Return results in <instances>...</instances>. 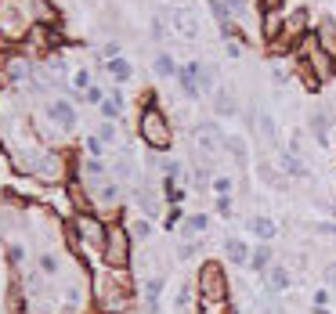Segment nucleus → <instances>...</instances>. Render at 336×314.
I'll use <instances>...</instances> for the list:
<instances>
[{"label": "nucleus", "instance_id": "obj_1", "mask_svg": "<svg viewBox=\"0 0 336 314\" xmlns=\"http://www.w3.org/2000/svg\"><path fill=\"white\" fill-rule=\"evenodd\" d=\"M141 137L148 148H170L174 134H170V123H166V116L159 112L156 98H148V105L141 108Z\"/></svg>", "mask_w": 336, "mask_h": 314}, {"label": "nucleus", "instance_id": "obj_2", "mask_svg": "<svg viewBox=\"0 0 336 314\" xmlns=\"http://www.w3.org/2000/svg\"><path fill=\"white\" fill-rule=\"evenodd\" d=\"M199 296H202V307H224L228 300V278H224V271L221 264H202L199 271Z\"/></svg>", "mask_w": 336, "mask_h": 314}, {"label": "nucleus", "instance_id": "obj_3", "mask_svg": "<svg viewBox=\"0 0 336 314\" xmlns=\"http://www.w3.org/2000/svg\"><path fill=\"white\" fill-rule=\"evenodd\" d=\"M101 256L112 271H123L131 260V239H127V227L123 224H109L105 231V246H101Z\"/></svg>", "mask_w": 336, "mask_h": 314}, {"label": "nucleus", "instance_id": "obj_4", "mask_svg": "<svg viewBox=\"0 0 336 314\" xmlns=\"http://www.w3.org/2000/svg\"><path fill=\"white\" fill-rule=\"evenodd\" d=\"M94 296L105 310H123L131 300L127 293V282H123V274H101V278L94 282Z\"/></svg>", "mask_w": 336, "mask_h": 314}, {"label": "nucleus", "instance_id": "obj_5", "mask_svg": "<svg viewBox=\"0 0 336 314\" xmlns=\"http://www.w3.org/2000/svg\"><path fill=\"white\" fill-rule=\"evenodd\" d=\"M304 65H307L311 72H318V80L336 76V58H332L322 44H315V40H304Z\"/></svg>", "mask_w": 336, "mask_h": 314}, {"label": "nucleus", "instance_id": "obj_6", "mask_svg": "<svg viewBox=\"0 0 336 314\" xmlns=\"http://www.w3.org/2000/svg\"><path fill=\"white\" fill-rule=\"evenodd\" d=\"M22 29H25V18L18 11V4L15 0H4V4H0V33L4 36H22Z\"/></svg>", "mask_w": 336, "mask_h": 314}, {"label": "nucleus", "instance_id": "obj_7", "mask_svg": "<svg viewBox=\"0 0 336 314\" xmlns=\"http://www.w3.org/2000/svg\"><path fill=\"white\" fill-rule=\"evenodd\" d=\"M170 22H174V29L185 36V40H199V22H195V15H192V11H174V15H170Z\"/></svg>", "mask_w": 336, "mask_h": 314}, {"label": "nucleus", "instance_id": "obj_8", "mask_svg": "<svg viewBox=\"0 0 336 314\" xmlns=\"http://www.w3.org/2000/svg\"><path fill=\"white\" fill-rule=\"evenodd\" d=\"M177 76H181V87L188 91V98H199L202 91H199V62H188L185 69H177Z\"/></svg>", "mask_w": 336, "mask_h": 314}, {"label": "nucleus", "instance_id": "obj_9", "mask_svg": "<svg viewBox=\"0 0 336 314\" xmlns=\"http://www.w3.org/2000/svg\"><path fill=\"white\" fill-rule=\"evenodd\" d=\"M51 116H55V120H58L65 130H72V127H76V112H72V105H69V101H51Z\"/></svg>", "mask_w": 336, "mask_h": 314}, {"label": "nucleus", "instance_id": "obj_10", "mask_svg": "<svg viewBox=\"0 0 336 314\" xmlns=\"http://www.w3.org/2000/svg\"><path fill=\"white\" fill-rule=\"evenodd\" d=\"M318 44H322V47H325V51L336 58V25H332V22H325V25H322V33H318Z\"/></svg>", "mask_w": 336, "mask_h": 314}, {"label": "nucleus", "instance_id": "obj_11", "mask_svg": "<svg viewBox=\"0 0 336 314\" xmlns=\"http://www.w3.org/2000/svg\"><path fill=\"white\" fill-rule=\"evenodd\" d=\"M224 249H228V256H231L235 264H246V260H249V249H246V242H239V239H228Z\"/></svg>", "mask_w": 336, "mask_h": 314}, {"label": "nucleus", "instance_id": "obj_12", "mask_svg": "<svg viewBox=\"0 0 336 314\" xmlns=\"http://www.w3.org/2000/svg\"><path fill=\"white\" fill-rule=\"evenodd\" d=\"M109 72H112V80H131V65L123 62V58H109Z\"/></svg>", "mask_w": 336, "mask_h": 314}, {"label": "nucleus", "instance_id": "obj_13", "mask_svg": "<svg viewBox=\"0 0 336 314\" xmlns=\"http://www.w3.org/2000/svg\"><path fill=\"white\" fill-rule=\"evenodd\" d=\"M25 72H29V65H25L22 58H11V62H8V80L18 83V80H25Z\"/></svg>", "mask_w": 336, "mask_h": 314}, {"label": "nucleus", "instance_id": "obj_14", "mask_svg": "<svg viewBox=\"0 0 336 314\" xmlns=\"http://www.w3.org/2000/svg\"><path fill=\"white\" fill-rule=\"evenodd\" d=\"M268 286H271L275 293H282V289H289V271H282V267H275V271H271V278H268Z\"/></svg>", "mask_w": 336, "mask_h": 314}, {"label": "nucleus", "instance_id": "obj_15", "mask_svg": "<svg viewBox=\"0 0 336 314\" xmlns=\"http://www.w3.org/2000/svg\"><path fill=\"white\" fill-rule=\"evenodd\" d=\"M101 112H105V120H119V112H123V98L116 94V98L101 101Z\"/></svg>", "mask_w": 336, "mask_h": 314}, {"label": "nucleus", "instance_id": "obj_16", "mask_svg": "<svg viewBox=\"0 0 336 314\" xmlns=\"http://www.w3.org/2000/svg\"><path fill=\"white\" fill-rule=\"evenodd\" d=\"M159 293H163V278H152V282H148V310H152V314L159 310Z\"/></svg>", "mask_w": 336, "mask_h": 314}, {"label": "nucleus", "instance_id": "obj_17", "mask_svg": "<svg viewBox=\"0 0 336 314\" xmlns=\"http://www.w3.org/2000/svg\"><path fill=\"white\" fill-rule=\"evenodd\" d=\"M249 227H253V231L261 235V239H271V235H275V224H271V220H264V217H257Z\"/></svg>", "mask_w": 336, "mask_h": 314}, {"label": "nucleus", "instance_id": "obj_18", "mask_svg": "<svg viewBox=\"0 0 336 314\" xmlns=\"http://www.w3.org/2000/svg\"><path fill=\"white\" fill-rule=\"evenodd\" d=\"M311 123H315V134H318V141L325 145V141H329V120H325V116L318 112V116H315V120H311Z\"/></svg>", "mask_w": 336, "mask_h": 314}, {"label": "nucleus", "instance_id": "obj_19", "mask_svg": "<svg viewBox=\"0 0 336 314\" xmlns=\"http://www.w3.org/2000/svg\"><path fill=\"white\" fill-rule=\"evenodd\" d=\"M156 69H159V76H174V72H177L170 54H159V58H156Z\"/></svg>", "mask_w": 336, "mask_h": 314}, {"label": "nucleus", "instance_id": "obj_20", "mask_svg": "<svg viewBox=\"0 0 336 314\" xmlns=\"http://www.w3.org/2000/svg\"><path fill=\"white\" fill-rule=\"evenodd\" d=\"M210 87H214V69H206V65H199V91L206 94Z\"/></svg>", "mask_w": 336, "mask_h": 314}, {"label": "nucleus", "instance_id": "obj_21", "mask_svg": "<svg viewBox=\"0 0 336 314\" xmlns=\"http://www.w3.org/2000/svg\"><path fill=\"white\" fill-rule=\"evenodd\" d=\"M268 260H271V249H268V246H261V249L253 253V267H257V271H264V267H268Z\"/></svg>", "mask_w": 336, "mask_h": 314}, {"label": "nucleus", "instance_id": "obj_22", "mask_svg": "<svg viewBox=\"0 0 336 314\" xmlns=\"http://www.w3.org/2000/svg\"><path fill=\"white\" fill-rule=\"evenodd\" d=\"M217 112H221V116H231V112H235V105H231L228 94H217Z\"/></svg>", "mask_w": 336, "mask_h": 314}, {"label": "nucleus", "instance_id": "obj_23", "mask_svg": "<svg viewBox=\"0 0 336 314\" xmlns=\"http://www.w3.org/2000/svg\"><path fill=\"white\" fill-rule=\"evenodd\" d=\"M76 87H83V91H87V87H94V83H91V72H87V69H80V72H76Z\"/></svg>", "mask_w": 336, "mask_h": 314}, {"label": "nucleus", "instance_id": "obj_24", "mask_svg": "<svg viewBox=\"0 0 336 314\" xmlns=\"http://www.w3.org/2000/svg\"><path fill=\"white\" fill-rule=\"evenodd\" d=\"M40 267H44V274H55V271H58V260H55V256L47 253L44 260H40Z\"/></svg>", "mask_w": 336, "mask_h": 314}, {"label": "nucleus", "instance_id": "obj_25", "mask_svg": "<svg viewBox=\"0 0 336 314\" xmlns=\"http://www.w3.org/2000/svg\"><path fill=\"white\" fill-rule=\"evenodd\" d=\"M214 191H217V195H228V191H231V181H228V177H217V181H214Z\"/></svg>", "mask_w": 336, "mask_h": 314}, {"label": "nucleus", "instance_id": "obj_26", "mask_svg": "<svg viewBox=\"0 0 336 314\" xmlns=\"http://www.w3.org/2000/svg\"><path fill=\"white\" fill-rule=\"evenodd\" d=\"M206 224H210V220L199 213V217H192V220H188V231H206Z\"/></svg>", "mask_w": 336, "mask_h": 314}, {"label": "nucleus", "instance_id": "obj_27", "mask_svg": "<svg viewBox=\"0 0 336 314\" xmlns=\"http://www.w3.org/2000/svg\"><path fill=\"white\" fill-rule=\"evenodd\" d=\"M261 127H264L268 141H275V123H271V116H261Z\"/></svg>", "mask_w": 336, "mask_h": 314}, {"label": "nucleus", "instance_id": "obj_28", "mask_svg": "<svg viewBox=\"0 0 336 314\" xmlns=\"http://www.w3.org/2000/svg\"><path fill=\"white\" fill-rule=\"evenodd\" d=\"M181 224V210H170V217H166V227H177Z\"/></svg>", "mask_w": 336, "mask_h": 314}, {"label": "nucleus", "instance_id": "obj_29", "mask_svg": "<svg viewBox=\"0 0 336 314\" xmlns=\"http://www.w3.org/2000/svg\"><path fill=\"white\" fill-rule=\"evenodd\" d=\"M87 148L98 155V152H101V137H87Z\"/></svg>", "mask_w": 336, "mask_h": 314}, {"label": "nucleus", "instance_id": "obj_30", "mask_svg": "<svg viewBox=\"0 0 336 314\" xmlns=\"http://www.w3.org/2000/svg\"><path fill=\"white\" fill-rule=\"evenodd\" d=\"M87 101H101V91L98 87H87Z\"/></svg>", "mask_w": 336, "mask_h": 314}, {"label": "nucleus", "instance_id": "obj_31", "mask_svg": "<svg viewBox=\"0 0 336 314\" xmlns=\"http://www.w3.org/2000/svg\"><path fill=\"white\" fill-rule=\"evenodd\" d=\"M224 4H228V8H231L235 15H242V0H224Z\"/></svg>", "mask_w": 336, "mask_h": 314}, {"label": "nucleus", "instance_id": "obj_32", "mask_svg": "<svg viewBox=\"0 0 336 314\" xmlns=\"http://www.w3.org/2000/svg\"><path fill=\"white\" fill-rule=\"evenodd\" d=\"M261 8H264V11H275V8H278V0H261Z\"/></svg>", "mask_w": 336, "mask_h": 314}, {"label": "nucleus", "instance_id": "obj_33", "mask_svg": "<svg viewBox=\"0 0 336 314\" xmlns=\"http://www.w3.org/2000/svg\"><path fill=\"white\" fill-rule=\"evenodd\" d=\"M325 278H329V282H336V264L329 267V274H325Z\"/></svg>", "mask_w": 336, "mask_h": 314}]
</instances>
